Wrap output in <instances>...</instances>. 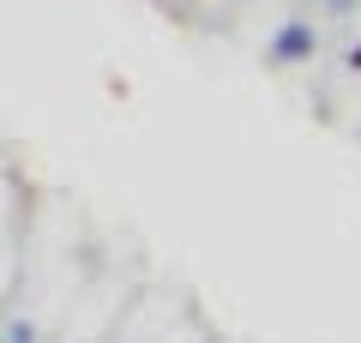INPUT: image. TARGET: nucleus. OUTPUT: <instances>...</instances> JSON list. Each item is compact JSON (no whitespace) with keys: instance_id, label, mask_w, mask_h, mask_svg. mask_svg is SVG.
Here are the masks:
<instances>
[{"instance_id":"nucleus-2","label":"nucleus","mask_w":361,"mask_h":343,"mask_svg":"<svg viewBox=\"0 0 361 343\" xmlns=\"http://www.w3.org/2000/svg\"><path fill=\"white\" fill-rule=\"evenodd\" d=\"M6 343H37V325H30V319H13V325H6Z\"/></svg>"},{"instance_id":"nucleus-4","label":"nucleus","mask_w":361,"mask_h":343,"mask_svg":"<svg viewBox=\"0 0 361 343\" xmlns=\"http://www.w3.org/2000/svg\"><path fill=\"white\" fill-rule=\"evenodd\" d=\"M325 6H331V13H349V6H355V0H325Z\"/></svg>"},{"instance_id":"nucleus-3","label":"nucleus","mask_w":361,"mask_h":343,"mask_svg":"<svg viewBox=\"0 0 361 343\" xmlns=\"http://www.w3.org/2000/svg\"><path fill=\"white\" fill-rule=\"evenodd\" d=\"M343 66H355V73H361V42H355V49H349V54H343Z\"/></svg>"},{"instance_id":"nucleus-1","label":"nucleus","mask_w":361,"mask_h":343,"mask_svg":"<svg viewBox=\"0 0 361 343\" xmlns=\"http://www.w3.org/2000/svg\"><path fill=\"white\" fill-rule=\"evenodd\" d=\"M313 49H319V37H313L307 18H283V25L271 30V42H265V54H271L277 66H307Z\"/></svg>"}]
</instances>
